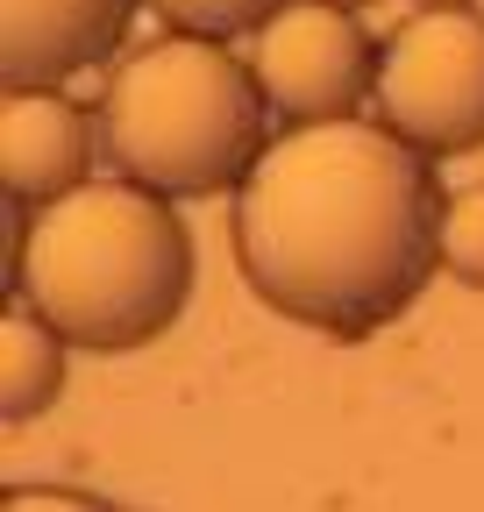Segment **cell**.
Segmentation results:
<instances>
[{"mask_svg":"<svg viewBox=\"0 0 484 512\" xmlns=\"http://www.w3.org/2000/svg\"><path fill=\"white\" fill-rule=\"evenodd\" d=\"M428 8H470V0H428Z\"/></svg>","mask_w":484,"mask_h":512,"instance_id":"cell-12","label":"cell"},{"mask_svg":"<svg viewBox=\"0 0 484 512\" xmlns=\"http://www.w3.org/2000/svg\"><path fill=\"white\" fill-rule=\"evenodd\" d=\"M385 128L420 157L484 150V15L428 8L413 15L378 64Z\"/></svg>","mask_w":484,"mask_h":512,"instance_id":"cell-4","label":"cell"},{"mask_svg":"<svg viewBox=\"0 0 484 512\" xmlns=\"http://www.w3.org/2000/svg\"><path fill=\"white\" fill-rule=\"evenodd\" d=\"M8 242L15 299L72 349H143L186 313L193 235L164 192L129 178L79 185L43 214L8 200Z\"/></svg>","mask_w":484,"mask_h":512,"instance_id":"cell-2","label":"cell"},{"mask_svg":"<svg viewBox=\"0 0 484 512\" xmlns=\"http://www.w3.org/2000/svg\"><path fill=\"white\" fill-rule=\"evenodd\" d=\"M65 349H72V342L15 299L8 328H0V413H8L15 427L36 420L57 392H65Z\"/></svg>","mask_w":484,"mask_h":512,"instance_id":"cell-8","label":"cell"},{"mask_svg":"<svg viewBox=\"0 0 484 512\" xmlns=\"http://www.w3.org/2000/svg\"><path fill=\"white\" fill-rule=\"evenodd\" d=\"M164 22H178V36H207V43H228L235 29H264L278 22L292 0H150Z\"/></svg>","mask_w":484,"mask_h":512,"instance_id":"cell-9","label":"cell"},{"mask_svg":"<svg viewBox=\"0 0 484 512\" xmlns=\"http://www.w3.org/2000/svg\"><path fill=\"white\" fill-rule=\"evenodd\" d=\"M136 0H0V72L8 93H57V79L100 64Z\"/></svg>","mask_w":484,"mask_h":512,"instance_id":"cell-6","label":"cell"},{"mask_svg":"<svg viewBox=\"0 0 484 512\" xmlns=\"http://www.w3.org/2000/svg\"><path fill=\"white\" fill-rule=\"evenodd\" d=\"M93 150H100V121L65 93H8V107H0V178H8V200L29 214L79 192Z\"/></svg>","mask_w":484,"mask_h":512,"instance_id":"cell-7","label":"cell"},{"mask_svg":"<svg viewBox=\"0 0 484 512\" xmlns=\"http://www.w3.org/2000/svg\"><path fill=\"white\" fill-rule=\"evenodd\" d=\"M378 64H385V50L363 36V22L349 8L292 0L278 22L257 29L250 72L285 121L314 128V121H356V100L378 93Z\"/></svg>","mask_w":484,"mask_h":512,"instance_id":"cell-5","label":"cell"},{"mask_svg":"<svg viewBox=\"0 0 484 512\" xmlns=\"http://www.w3.org/2000/svg\"><path fill=\"white\" fill-rule=\"evenodd\" d=\"M442 264L449 278L484 292V185L449 192V214H442Z\"/></svg>","mask_w":484,"mask_h":512,"instance_id":"cell-10","label":"cell"},{"mask_svg":"<svg viewBox=\"0 0 484 512\" xmlns=\"http://www.w3.org/2000/svg\"><path fill=\"white\" fill-rule=\"evenodd\" d=\"M0 512H121V505H107L93 491H72V484H8Z\"/></svg>","mask_w":484,"mask_h":512,"instance_id":"cell-11","label":"cell"},{"mask_svg":"<svg viewBox=\"0 0 484 512\" xmlns=\"http://www.w3.org/2000/svg\"><path fill=\"white\" fill-rule=\"evenodd\" d=\"M435 157L371 121L285 128L235 185V264L278 313L328 335L399 320L442 264Z\"/></svg>","mask_w":484,"mask_h":512,"instance_id":"cell-1","label":"cell"},{"mask_svg":"<svg viewBox=\"0 0 484 512\" xmlns=\"http://www.w3.org/2000/svg\"><path fill=\"white\" fill-rule=\"evenodd\" d=\"M328 8H363V0H328Z\"/></svg>","mask_w":484,"mask_h":512,"instance_id":"cell-13","label":"cell"},{"mask_svg":"<svg viewBox=\"0 0 484 512\" xmlns=\"http://www.w3.org/2000/svg\"><path fill=\"white\" fill-rule=\"evenodd\" d=\"M264 86L228 43L207 36H164L136 50L107 79L100 100V143L114 171L164 192V200H207L257 171L264 143Z\"/></svg>","mask_w":484,"mask_h":512,"instance_id":"cell-3","label":"cell"}]
</instances>
